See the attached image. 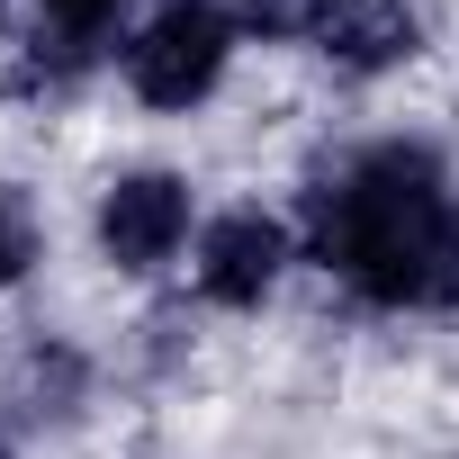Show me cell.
<instances>
[{
  "instance_id": "1",
  "label": "cell",
  "mask_w": 459,
  "mask_h": 459,
  "mask_svg": "<svg viewBox=\"0 0 459 459\" xmlns=\"http://www.w3.org/2000/svg\"><path fill=\"white\" fill-rule=\"evenodd\" d=\"M307 253L360 307L459 298V189L432 144H351L307 189Z\"/></svg>"
},
{
  "instance_id": "2",
  "label": "cell",
  "mask_w": 459,
  "mask_h": 459,
  "mask_svg": "<svg viewBox=\"0 0 459 459\" xmlns=\"http://www.w3.org/2000/svg\"><path fill=\"white\" fill-rule=\"evenodd\" d=\"M225 64H235V19L216 10V0H162V10L126 37V91L144 108H198Z\"/></svg>"
},
{
  "instance_id": "3",
  "label": "cell",
  "mask_w": 459,
  "mask_h": 459,
  "mask_svg": "<svg viewBox=\"0 0 459 459\" xmlns=\"http://www.w3.org/2000/svg\"><path fill=\"white\" fill-rule=\"evenodd\" d=\"M280 28L342 82H378L396 64L423 55V19L405 10V0H289Z\"/></svg>"
},
{
  "instance_id": "4",
  "label": "cell",
  "mask_w": 459,
  "mask_h": 459,
  "mask_svg": "<svg viewBox=\"0 0 459 459\" xmlns=\"http://www.w3.org/2000/svg\"><path fill=\"white\" fill-rule=\"evenodd\" d=\"M189 225H198V198H189L180 171H126V180H108L91 235H100V262L117 280H153V271L180 262Z\"/></svg>"
},
{
  "instance_id": "5",
  "label": "cell",
  "mask_w": 459,
  "mask_h": 459,
  "mask_svg": "<svg viewBox=\"0 0 459 459\" xmlns=\"http://www.w3.org/2000/svg\"><path fill=\"white\" fill-rule=\"evenodd\" d=\"M289 262H298V235L271 207H225V216L198 225V298L225 307V316L271 307V289L289 280Z\"/></svg>"
},
{
  "instance_id": "6",
  "label": "cell",
  "mask_w": 459,
  "mask_h": 459,
  "mask_svg": "<svg viewBox=\"0 0 459 459\" xmlns=\"http://www.w3.org/2000/svg\"><path fill=\"white\" fill-rule=\"evenodd\" d=\"M117 19H126V0H37V28L64 37V46H82V55H100L117 37Z\"/></svg>"
},
{
  "instance_id": "7",
  "label": "cell",
  "mask_w": 459,
  "mask_h": 459,
  "mask_svg": "<svg viewBox=\"0 0 459 459\" xmlns=\"http://www.w3.org/2000/svg\"><path fill=\"white\" fill-rule=\"evenodd\" d=\"M19 378H28V414H73V405H82V360H73L64 342L28 351V360H19Z\"/></svg>"
},
{
  "instance_id": "8",
  "label": "cell",
  "mask_w": 459,
  "mask_h": 459,
  "mask_svg": "<svg viewBox=\"0 0 459 459\" xmlns=\"http://www.w3.org/2000/svg\"><path fill=\"white\" fill-rule=\"evenodd\" d=\"M28 262H37V225H28V207H19V189L0 180V298H10V289L28 280Z\"/></svg>"
},
{
  "instance_id": "9",
  "label": "cell",
  "mask_w": 459,
  "mask_h": 459,
  "mask_svg": "<svg viewBox=\"0 0 459 459\" xmlns=\"http://www.w3.org/2000/svg\"><path fill=\"white\" fill-rule=\"evenodd\" d=\"M280 10H289V0H262V19H280Z\"/></svg>"
},
{
  "instance_id": "10",
  "label": "cell",
  "mask_w": 459,
  "mask_h": 459,
  "mask_svg": "<svg viewBox=\"0 0 459 459\" xmlns=\"http://www.w3.org/2000/svg\"><path fill=\"white\" fill-rule=\"evenodd\" d=\"M0 459H19V450H10V432H0Z\"/></svg>"
}]
</instances>
